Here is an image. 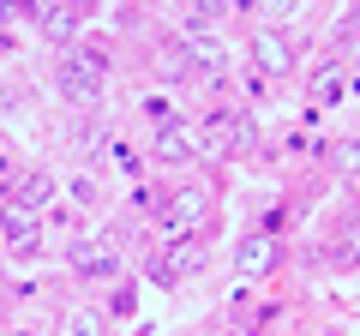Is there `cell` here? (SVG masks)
Segmentation results:
<instances>
[{
  "label": "cell",
  "mask_w": 360,
  "mask_h": 336,
  "mask_svg": "<svg viewBox=\"0 0 360 336\" xmlns=\"http://www.w3.org/2000/svg\"><path fill=\"white\" fill-rule=\"evenodd\" d=\"M66 336H108V330H103V318H96L90 306H78L72 318H66Z\"/></svg>",
  "instance_id": "cell-11"
},
{
  "label": "cell",
  "mask_w": 360,
  "mask_h": 336,
  "mask_svg": "<svg viewBox=\"0 0 360 336\" xmlns=\"http://www.w3.org/2000/svg\"><path fill=\"white\" fill-rule=\"evenodd\" d=\"M156 217H162V228H168V234H186V228H198V222L210 217V193L186 186V193H174V205H162Z\"/></svg>",
  "instance_id": "cell-3"
},
{
  "label": "cell",
  "mask_w": 360,
  "mask_h": 336,
  "mask_svg": "<svg viewBox=\"0 0 360 336\" xmlns=\"http://www.w3.org/2000/svg\"><path fill=\"white\" fill-rule=\"evenodd\" d=\"M0 234H6V246H13L18 259H30V252H37V210H25L18 198H6V210H0Z\"/></svg>",
  "instance_id": "cell-4"
},
{
  "label": "cell",
  "mask_w": 360,
  "mask_h": 336,
  "mask_svg": "<svg viewBox=\"0 0 360 336\" xmlns=\"http://www.w3.org/2000/svg\"><path fill=\"white\" fill-rule=\"evenodd\" d=\"M25 13L37 18V30H42V37H54V42H66V37L78 30V13H72V6H25Z\"/></svg>",
  "instance_id": "cell-7"
},
{
  "label": "cell",
  "mask_w": 360,
  "mask_h": 336,
  "mask_svg": "<svg viewBox=\"0 0 360 336\" xmlns=\"http://www.w3.org/2000/svg\"><path fill=\"white\" fill-rule=\"evenodd\" d=\"M252 54H258L264 72H288V60H295V54H288V37H276V30H258V37H252Z\"/></svg>",
  "instance_id": "cell-8"
},
{
  "label": "cell",
  "mask_w": 360,
  "mask_h": 336,
  "mask_svg": "<svg viewBox=\"0 0 360 336\" xmlns=\"http://www.w3.org/2000/svg\"><path fill=\"white\" fill-rule=\"evenodd\" d=\"M198 138H205L210 150H222V156H246V150H252V120H246L240 108H217Z\"/></svg>",
  "instance_id": "cell-2"
},
{
  "label": "cell",
  "mask_w": 360,
  "mask_h": 336,
  "mask_svg": "<svg viewBox=\"0 0 360 336\" xmlns=\"http://www.w3.org/2000/svg\"><path fill=\"white\" fill-rule=\"evenodd\" d=\"M264 264H270V240H246L240 246V271L252 276V271H264Z\"/></svg>",
  "instance_id": "cell-13"
},
{
  "label": "cell",
  "mask_w": 360,
  "mask_h": 336,
  "mask_svg": "<svg viewBox=\"0 0 360 336\" xmlns=\"http://www.w3.org/2000/svg\"><path fill=\"white\" fill-rule=\"evenodd\" d=\"M336 162H342V168H360V138H348V144H336Z\"/></svg>",
  "instance_id": "cell-14"
},
{
  "label": "cell",
  "mask_w": 360,
  "mask_h": 336,
  "mask_svg": "<svg viewBox=\"0 0 360 336\" xmlns=\"http://www.w3.org/2000/svg\"><path fill=\"white\" fill-rule=\"evenodd\" d=\"M342 84H348V66H342V60H324L319 72H312V103L330 108L336 96H342Z\"/></svg>",
  "instance_id": "cell-9"
},
{
  "label": "cell",
  "mask_w": 360,
  "mask_h": 336,
  "mask_svg": "<svg viewBox=\"0 0 360 336\" xmlns=\"http://www.w3.org/2000/svg\"><path fill=\"white\" fill-rule=\"evenodd\" d=\"M144 120H150L156 132H168L174 127V103H168V96H150V103H144Z\"/></svg>",
  "instance_id": "cell-12"
},
{
  "label": "cell",
  "mask_w": 360,
  "mask_h": 336,
  "mask_svg": "<svg viewBox=\"0 0 360 336\" xmlns=\"http://www.w3.org/2000/svg\"><path fill=\"white\" fill-rule=\"evenodd\" d=\"M66 259H72V271L78 276H115V246H96V240H78V246H66Z\"/></svg>",
  "instance_id": "cell-6"
},
{
  "label": "cell",
  "mask_w": 360,
  "mask_h": 336,
  "mask_svg": "<svg viewBox=\"0 0 360 336\" xmlns=\"http://www.w3.org/2000/svg\"><path fill=\"white\" fill-rule=\"evenodd\" d=\"M18 193H25V198H18V205H25V210H42V205H49V198H54V181H49V174H30V181L18 186Z\"/></svg>",
  "instance_id": "cell-10"
},
{
  "label": "cell",
  "mask_w": 360,
  "mask_h": 336,
  "mask_svg": "<svg viewBox=\"0 0 360 336\" xmlns=\"http://www.w3.org/2000/svg\"><path fill=\"white\" fill-rule=\"evenodd\" d=\"M103 78H108V60L103 49H66L60 66H54V84H60V96L72 108H90L96 96H103Z\"/></svg>",
  "instance_id": "cell-1"
},
{
  "label": "cell",
  "mask_w": 360,
  "mask_h": 336,
  "mask_svg": "<svg viewBox=\"0 0 360 336\" xmlns=\"http://www.w3.org/2000/svg\"><path fill=\"white\" fill-rule=\"evenodd\" d=\"M205 150V138H198L193 127H168V132H156V162H193V156Z\"/></svg>",
  "instance_id": "cell-5"
},
{
  "label": "cell",
  "mask_w": 360,
  "mask_h": 336,
  "mask_svg": "<svg viewBox=\"0 0 360 336\" xmlns=\"http://www.w3.org/2000/svg\"><path fill=\"white\" fill-rule=\"evenodd\" d=\"M18 336H25V330H18Z\"/></svg>",
  "instance_id": "cell-15"
}]
</instances>
